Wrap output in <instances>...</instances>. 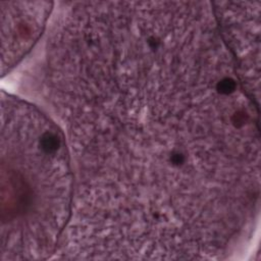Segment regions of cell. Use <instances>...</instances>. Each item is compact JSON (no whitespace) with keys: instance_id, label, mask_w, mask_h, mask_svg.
<instances>
[{"instance_id":"cell-1","label":"cell","mask_w":261,"mask_h":261,"mask_svg":"<svg viewBox=\"0 0 261 261\" xmlns=\"http://www.w3.org/2000/svg\"><path fill=\"white\" fill-rule=\"evenodd\" d=\"M1 259H46L59 249L74 190L66 136L38 106L1 93Z\"/></svg>"},{"instance_id":"cell-2","label":"cell","mask_w":261,"mask_h":261,"mask_svg":"<svg viewBox=\"0 0 261 261\" xmlns=\"http://www.w3.org/2000/svg\"><path fill=\"white\" fill-rule=\"evenodd\" d=\"M260 5L258 2H212L220 35L249 96L259 104Z\"/></svg>"},{"instance_id":"cell-3","label":"cell","mask_w":261,"mask_h":261,"mask_svg":"<svg viewBox=\"0 0 261 261\" xmlns=\"http://www.w3.org/2000/svg\"><path fill=\"white\" fill-rule=\"evenodd\" d=\"M1 7V72H10L34 48L53 11L51 2L6 1Z\"/></svg>"}]
</instances>
